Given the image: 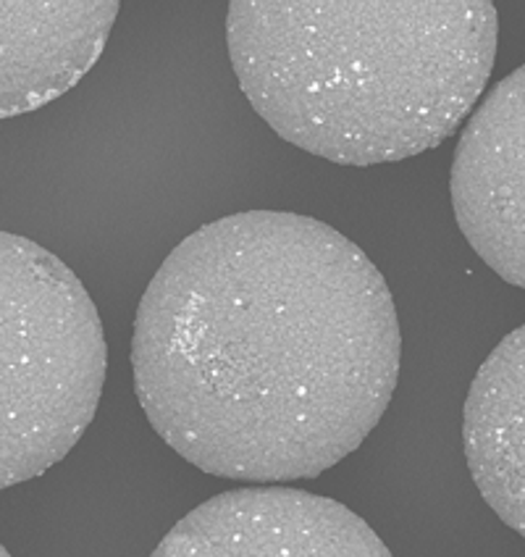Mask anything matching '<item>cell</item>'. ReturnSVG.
Here are the masks:
<instances>
[{
	"mask_svg": "<svg viewBox=\"0 0 525 557\" xmlns=\"http://www.w3.org/2000/svg\"><path fill=\"white\" fill-rule=\"evenodd\" d=\"M0 486L61 463L98 413L105 337L85 284L42 245L0 234Z\"/></svg>",
	"mask_w": 525,
	"mask_h": 557,
	"instance_id": "cell-3",
	"label": "cell"
},
{
	"mask_svg": "<svg viewBox=\"0 0 525 557\" xmlns=\"http://www.w3.org/2000/svg\"><path fill=\"white\" fill-rule=\"evenodd\" d=\"M449 193L471 248L525 289V66L495 85L467 119Z\"/></svg>",
	"mask_w": 525,
	"mask_h": 557,
	"instance_id": "cell-5",
	"label": "cell"
},
{
	"mask_svg": "<svg viewBox=\"0 0 525 557\" xmlns=\"http://www.w3.org/2000/svg\"><path fill=\"white\" fill-rule=\"evenodd\" d=\"M118 16L113 0L0 3V113L18 116L61 98L95 66Z\"/></svg>",
	"mask_w": 525,
	"mask_h": 557,
	"instance_id": "cell-6",
	"label": "cell"
},
{
	"mask_svg": "<svg viewBox=\"0 0 525 557\" xmlns=\"http://www.w3.org/2000/svg\"><path fill=\"white\" fill-rule=\"evenodd\" d=\"M463 440L480 497L525 536V324L499 342L473 379Z\"/></svg>",
	"mask_w": 525,
	"mask_h": 557,
	"instance_id": "cell-7",
	"label": "cell"
},
{
	"mask_svg": "<svg viewBox=\"0 0 525 557\" xmlns=\"http://www.w3.org/2000/svg\"><path fill=\"white\" fill-rule=\"evenodd\" d=\"M486 0H234L239 87L278 137L345 166L439 148L497 59Z\"/></svg>",
	"mask_w": 525,
	"mask_h": 557,
	"instance_id": "cell-2",
	"label": "cell"
},
{
	"mask_svg": "<svg viewBox=\"0 0 525 557\" xmlns=\"http://www.w3.org/2000/svg\"><path fill=\"white\" fill-rule=\"evenodd\" d=\"M382 271L318 219L248 211L182 239L137 308L150 426L221 479H315L363 445L400 379Z\"/></svg>",
	"mask_w": 525,
	"mask_h": 557,
	"instance_id": "cell-1",
	"label": "cell"
},
{
	"mask_svg": "<svg viewBox=\"0 0 525 557\" xmlns=\"http://www.w3.org/2000/svg\"><path fill=\"white\" fill-rule=\"evenodd\" d=\"M150 557H391L363 518L332 497L245 486L187 512Z\"/></svg>",
	"mask_w": 525,
	"mask_h": 557,
	"instance_id": "cell-4",
	"label": "cell"
},
{
	"mask_svg": "<svg viewBox=\"0 0 525 557\" xmlns=\"http://www.w3.org/2000/svg\"><path fill=\"white\" fill-rule=\"evenodd\" d=\"M0 557H11V555H9V549H3V553H0Z\"/></svg>",
	"mask_w": 525,
	"mask_h": 557,
	"instance_id": "cell-8",
	"label": "cell"
}]
</instances>
